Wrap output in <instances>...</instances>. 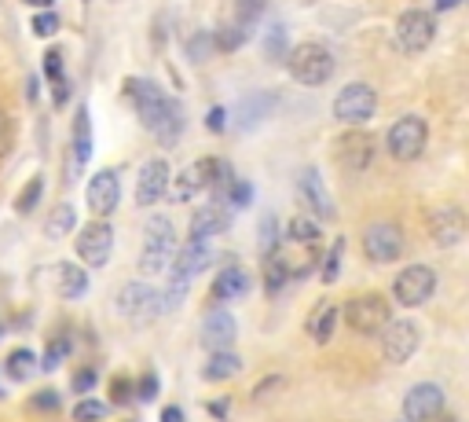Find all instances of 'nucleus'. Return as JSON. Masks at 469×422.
Listing matches in <instances>:
<instances>
[{
    "instance_id": "f257e3e1",
    "label": "nucleus",
    "mask_w": 469,
    "mask_h": 422,
    "mask_svg": "<svg viewBox=\"0 0 469 422\" xmlns=\"http://www.w3.org/2000/svg\"><path fill=\"white\" fill-rule=\"evenodd\" d=\"M125 96H129L133 107L140 111V122L154 133V140H158L161 147H176V143H180L184 125H188L180 103L169 99V96H165L154 81H147V78H129V81H125Z\"/></svg>"
},
{
    "instance_id": "f03ea898",
    "label": "nucleus",
    "mask_w": 469,
    "mask_h": 422,
    "mask_svg": "<svg viewBox=\"0 0 469 422\" xmlns=\"http://www.w3.org/2000/svg\"><path fill=\"white\" fill-rule=\"evenodd\" d=\"M286 67H290V78L305 85V88H319L334 78L337 70V60H334V51L326 44H316V41H305L298 48H290V56H286Z\"/></svg>"
},
{
    "instance_id": "7ed1b4c3",
    "label": "nucleus",
    "mask_w": 469,
    "mask_h": 422,
    "mask_svg": "<svg viewBox=\"0 0 469 422\" xmlns=\"http://www.w3.org/2000/svg\"><path fill=\"white\" fill-rule=\"evenodd\" d=\"M172 253H176V228L169 217H151L147 221V235H143V253H140V272L143 276H158L169 272L172 265Z\"/></svg>"
},
{
    "instance_id": "20e7f679",
    "label": "nucleus",
    "mask_w": 469,
    "mask_h": 422,
    "mask_svg": "<svg viewBox=\"0 0 469 422\" xmlns=\"http://www.w3.org/2000/svg\"><path fill=\"white\" fill-rule=\"evenodd\" d=\"M337 316L348 324V331L356 335H382V327L392 320V305L382 298V294H360L345 301V308H337Z\"/></svg>"
},
{
    "instance_id": "39448f33",
    "label": "nucleus",
    "mask_w": 469,
    "mask_h": 422,
    "mask_svg": "<svg viewBox=\"0 0 469 422\" xmlns=\"http://www.w3.org/2000/svg\"><path fill=\"white\" fill-rule=\"evenodd\" d=\"M374 154H378V140L360 125H348L334 140V162L348 173H367L374 166Z\"/></svg>"
},
{
    "instance_id": "423d86ee",
    "label": "nucleus",
    "mask_w": 469,
    "mask_h": 422,
    "mask_svg": "<svg viewBox=\"0 0 469 422\" xmlns=\"http://www.w3.org/2000/svg\"><path fill=\"white\" fill-rule=\"evenodd\" d=\"M426 143H429V125L418 115L396 118L389 125V133H385V147H389V154L396 158V162H415V158H422Z\"/></svg>"
},
{
    "instance_id": "0eeeda50",
    "label": "nucleus",
    "mask_w": 469,
    "mask_h": 422,
    "mask_svg": "<svg viewBox=\"0 0 469 422\" xmlns=\"http://www.w3.org/2000/svg\"><path fill=\"white\" fill-rule=\"evenodd\" d=\"M378 111V92L363 81H352L334 96V118L341 125H363Z\"/></svg>"
},
{
    "instance_id": "6e6552de",
    "label": "nucleus",
    "mask_w": 469,
    "mask_h": 422,
    "mask_svg": "<svg viewBox=\"0 0 469 422\" xmlns=\"http://www.w3.org/2000/svg\"><path fill=\"white\" fill-rule=\"evenodd\" d=\"M437 37V15L426 12V8H407L400 19H396V44L400 51H407V56H418V51H426Z\"/></svg>"
},
{
    "instance_id": "1a4fd4ad",
    "label": "nucleus",
    "mask_w": 469,
    "mask_h": 422,
    "mask_svg": "<svg viewBox=\"0 0 469 422\" xmlns=\"http://www.w3.org/2000/svg\"><path fill=\"white\" fill-rule=\"evenodd\" d=\"M437 290V272L429 265H407L396 280H392V301L403 308H418L433 298Z\"/></svg>"
},
{
    "instance_id": "9d476101",
    "label": "nucleus",
    "mask_w": 469,
    "mask_h": 422,
    "mask_svg": "<svg viewBox=\"0 0 469 422\" xmlns=\"http://www.w3.org/2000/svg\"><path fill=\"white\" fill-rule=\"evenodd\" d=\"M363 253L374 265H392L403 257V228L396 221H374L363 232Z\"/></svg>"
},
{
    "instance_id": "9b49d317",
    "label": "nucleus",
    "mask_w": 469,
    "mask_h": 422,
    "mask_svg": "<svg viewBox=\"0 0 469 422\" xmlns=\"http://www.w3.org/2000/svg\"><path fill=\"white\" fill-rule=\"evenodd\" d=\"M426 235H429V243L440 246V250L458 246V243L465 239V214H462L458 206H451V202L429 209V214H426Z\"/></svg>"
},
{
    "instance_id": "f8f14e48",
    "label": "nucleus",
    "mask_w": 469,
    "mask_h": 422,
    "mask_svg": "<svg viewBox=\"0 0 469 422\" xmlns=\"http://www.w3.org/2000/svg\"><path fill=\"white\" fill-rule=\"evenodd\" d=\"M422 345V331L418 324H410V320H389L382 327V353L389 363H407L410 356L418 353Z\"/></svg>"
},
{
    "instance_id": "ddd939ff",
    "label": "nucleus",
    "mask_w": 469,
    "mask_h": 422,
    "mask_svg": "<svg viewBox=\"0 0 469 422\" xmlns=\"http://www.w3.org/2000/svg\"><path fill=\"white\" fill-rule=\"evenodd\" d=\"M74 250H78V257L85 261L88 269H103L106 261H110V250H114V228H110L103 217H99V221H92L88 228H81V232H78Z\"/></svg>"
},
{
    "instance_id": "4468645a",
    "label": "nucleus",
    "mask_w": 469,
    "mask_h": 422,
    "mask_svg": "<svg viewBox=\"0 0 469 422\" xmlns=\"http://www.w3.org/2000/svg\"><path fill=\"white\" fill-rule=\"evenodd\" d=\"M444 390L433 386V382H418V386H410V393L403 397V418L410 422H429V418H440L444 415Z\"/></svg>"
},
{
    "instance_id": "2eb2a0df",
    "label": "nucleus",
    "mask_w": 469,
    "mask_h": 422,
    "mask_svg": "<svg viewBox=\"0 0 469 422\" xmlns=\"http://www.w3.org/2000/svg\"><path fill=\"white\" fill-rule=\"evenodd\" d=\"M117 312L129 316V320H154V316H161V294H158V287L129 283L122 294H117Z\"/></svg>"
},
{
    "instance_id": "dca6fc26",
    "label": "nucleus",
    "mask_w": 469,
    "mask_h": 422,
    "mask_svg": "<svg viewBox=\"0 0 469 422\" xmlns=\"http://www.w3.org/2000/svg\"><path fill=\"white\" fill-rule=\"evenodd\" d=\"M213 261V250H209V239H188L180 250L172 253V265H169V276L172 280H195L198 272H206V265Z\"/></svg>"
},
{
    "instance_id": "f3484780",
    "label": "nucleus",
    "mask_w": 469,
    "mask_h": 422,
    "mask_svg": "<svg viewBox=\"0 0 469 422\" xmlns=\"http://www.w3.org/2000/svg\"><path fill=\"white\" fill-rule=\"evenodd\" d=\"M117 198H122V177H117V170H99L88 180V209L106 221L117 209Z\"/></svg>"
},
{
    "instance_id": "a211bd4d",
    "label": "nucleus",
    "mask_w": 469,
    "mask_h": 422,
    "mask_svg": "<svg viewBox=\"0 0 469 422\" xmlns=\"http://www.w3.org/2000/svg\"><path fill=\"white\" fill-rule=\"evenodd\" d=\"M165 188H169V162L165 158H151L136 177V202L147 209V206L165 198Z\"/></svg>"
},
{
    "instance_id": "6ab92c4d",
    "label": "nucleus",
    "mask_w": 469,
    "mask_h": 422,
    "mask_svg": "<svg viewBox=\"0 0 469 422\" xmlns=\"http://www.w3.org/2000/svg\"><path fill=\"white\" fill-rule=\"evenodd\" d=\"M234 335H239V324L227 308H209L206 320H202V342L209 345V353H220V349H231L234 345Z\"/></svg>"
},
{
    "instance_id": "aec40b11",
    "label": "nucleus",
    "mask_w": 469,
    "mask_h": 422,
    "mask_svg": "<svg viewBox=\"0 0 469 422\" xmlns=\"http://www.w3.org/2000/svg\"><path fill=\"white\" fill-rule=\"evenodd\" d=\"M231 228V206L224 202H206L191 214V239H213Z\"/></svg>"
},
{
    "instance_id": "412c9836",
    "label": "nucleus",
    "mask_w": 469,
    "mask_h": 422,
    "mask_svg": "<svg viewBox=\"0 0 469 422\" xmlns=\"http://www.w3.org/2000/svg\"><path fill=\"white\" fill-rule=\"evenodd\" d=\"M298 191H301V198H305V206L312 209V214H319L323 221H330V217H334V202H330V191H326V184H323L319 170L305 166V170L298 173Z\"/></svg>"
},
{
    "instance_id": "4be33fe9",
    "label": "nucleus",
    "mask_w": 469,
    "mask_h": 422,
    "mask_svg": "<svg viewBox=\"0 0 469 422\" xmlns=\"http://www.w3.org/2000/svg\"><path fill=\"white\" fill-rule=\"evenodd\" d=\"M275 103H279L275 92H253V96H246L239 107H234V133H253L271 115Z\"/></svg>"
},
{
    "instance_id": "5701e85b",
    "label": "nucleus",
    "mask_w": 469,
    "mask_h": 422,
    "mask_svg": "<svg viewBox=\"0 0 469 422\" xmlns=\"http://www.w3.org/2000/svg\"><path fill=\"white\" fill-rule=\"evenodd\" d=\"M250 290V272L243 269V265H227L224 272H216V280H213V287H209V298L213 301H234V298H243Z\"/></svg>"
},
{
    "instance_id": "b1692460",
    "label": "nucleus",
    "mask_w": 469,
    "mask_h": 422,
    "mask_svg": "<svg viewBox=\"0 0 469 422\" xmlns=\"http://www.w3.org/2000/svg\"><path fill=\"white\" fill-rule=\"evenodd\" d=\"M334 327H337V305L323 298V301L308 312V324H305V331H308V338H312L316 345H326V342L334 338Z\"/></svg>"
},
{
    "instance_id": "393cba45",
    "label": "nucleus",
    "mask_w": 469,
    "mask_h": 422,
    "mask_svg": "<svg viewBox=\"0 0 469 422\" xmlns=\"http://www.w3.org/2000/svg\"><path fill=\"white\" fill-rule=\"evenodd\" d=\"M74 154H70V173H78L88 158H92V118H88V107H78V115H74Z\"/></svg>"
},
{
    "instance_id": "a878e982",
    "label": "nucleus",
    "mask_w": 469,
    "mask_h": 422,
    "mask_svg": "<svg viewBox=\"0 0 469 422\" xmlns=\"http://www.w3.org/2000/svg\"><path fill=\"white\" fill-rule=\"evenodd\" d=\"M202 188H206V180H202V170H198V162H191L188 170H180V173H176V180H169L165 195H169V202H188V198H195Z\"/></svg>"
},
{
    "instance_id": "bb28decb",
    "label": "nucleus",
    "mask_w": 469,
    "mask_h": 422,
    "mask_svg": "<svg viewBox=\"0 0 469 422\" xmlns=\"http://www.w3.org/2000/svg\"><path fill=\"white\" fill-rule=\"evenodd\" d=\"M239 372H243V360L234 356L231 349H220V353H209L202 379H206V382H227V379H234Z\"/></svg>"
},
{
    "instance_id": "cd10ccee",
    "label": "nucleus",
    "mask_w": 469,
    "mask_h": 422,
    "mask_svg": "<svg viewBox=\"0 0 469 422\" xmlns=\"http://www.w3.org/2000/svg\"><path fill=\"white\" fill-rule=\"evenodd\" d=\"M286 239H290L293 246H301V250H319L323 228H319L312 217H293V221L286 225Z\"/></svg>"
},
{
    "instance_id": "c85d7f7f",
    "label": "nucleus",
    "mask_w": 469,
    "mask_h": 422,
    "mask_svg": "<svg viewBox=\"0 0 469 422\" xmlns=\"http://www.w3.org/2000/svg\"><path fill=\"white\" fill-rule=\"evenodd\" d=\"M59 294L67 301H78L88 294V272L81 265H59Z\"/></svg>"
},
{
    "instance_id": "c756f323",
    "label": "nucleus",
    "mask_w": 469,
    "mask_h": 422,
    "mask_svg": "<svg viewBox=\"0 0 469 422\" xmlns=\"http://www.w3.org/2000/svg\"><path fill=\"white\" fill-rule=\"evenodd\" d=\"M250 23H243V19H234V23H227L220 33H213V44H216V51H224V56H231V51H239L246 41H250Z\"/></svg>"
},
{
    "instance_id": "7c9ffc66",
    "label": "nucleus",
    "mask_w": 469,
    "mask_h": 422,
    "mask_svg": "<svg viewBox=\"0 0 469 422\" xmlns=\"http://www.w3.org/2000/svg\"><path fill=\"white\" fill-rule=\"evenodd\" d=\"M264 290L268 294H279L286 283H290V272H286V261H282V250L275 253H264Z\"/></svg>"
},
{
    "instance_id": "2f4dec72",
    "label": "nucleus",
    "mask_w": 469,
    "mask_h": 422,
    "mask_svg": "<svg viewBox=\"0 0 469 422\" xmlns=\"http://www.w3.org/2000/svg\"><path fill=\"white\" fill-rule=\"evenodd\" d=\"M286 51H290V44H286V26H282V23H271V26L264 30V56H268V63H282Z\"/></svg>"
},
{
    "instance_id": "473e14b6",
    "label": "nucleus",
    "mask_w": 469,
    "mask_h": 422,
    "mask_svg": "<svg viewBox=\"0 0 469 422\" xmlns=\"http://www.w3.org/2000/svg\"><path fill=\"white\" fill-rule=\"evenodd\" d=\"M78 225V214H74V206L70 202H59L51 214H48V235L59 239V235H67L70 228Z\"/></svg>"
},
{
    "instance_id": "72a5a7b5",
    "label": "nucleus",
    "mask_w": 469,
    "mask_h": 422,
    "mask_svg": "<svg viewBox=\"0 0 469 422\" xmlns=\"http://www.w3.org/2000/svg\"><path fill=\"white\" fill-rule=\"evenodd\" d=\"M220 202H224V206H234V209H246V206L253 202V184L243 180V177H234V180L227 184V191H224Z\"/></svg>"
},
{
    "instance_id": "f704fd0d",
    "label": "nucleus",
    "mask_w": 469,
    "mask_h": 422,
    "mask_svg": "<svg viewBox=\"0 0 469 422\" xmlns=\"http://www.w3.org/2000/svg\"><path fill=\"white\" fill-rule=\"evenodd\" d=\"M8 375L12 379H26V375H33V367H37V356L30 353V349H12L8 353Z\"/></svg>"
},
{
    "instance_id": "c9c22d12",
    "label": "nucleus",
    "mask_w": 469,
    "mask_h": 422,
    "mask_svg": "<svg viewBox=\"0 0 469 422\" xmlns=\"http://www.w3.org/2000/svg\"><path fill=\"white\" fill-rule=\"evenodd\" d=\"M341 253H345V239H334V246L326 250L323 265H319V276H323V283H334V280H337V272H341Z\"/></svg>"
},
{
    "instance_id": "e433bc0d",
    "label": "nucleus",
    "mask_w": 469,
    "mask_h": 422,
    "mask_svg": "<svg viewBox=\"0 0 469 422\" xmlns=\"http://www.w3.org/2000/svg\"><path fill=\"white\" fill-rule=\"evenodd\" d=\"M257 243H261V257H264V253H275V250H279V221H275L271 214H268V217L261 221Z\"/></svg>"
},
{
    "instance_id": "4c0bfd02",
    "label": "nucleus",
    "mask_w": 469,
    "mask_h": 422,
    "mask_svg": "<svg viewBox=\"0 0 469 422\" xmlns=\"http://www.w3.org/2000/svg\"><path fill=\"white\" fill-rule=\"evenodd\" d=\"M216 51V44H213V33H195L191 41H188V56H191V63H202V60H209Z\"/></svg>"
},
{
    "instance_id": "58836bf2",
    "label": "nucleus",
    "mask_w": 469,
    "mask_h": 422,
    "mask_svg": "<svg viewBox=\"0 0 469 422\" xmlns=\"http://www.w3.org/2000/svg\"><path fill=\"white\" fill-rule=\"evenodd\" d=\"M41 191H44V180H41V177H33V180L19 191V198H15V209H19V214H30V209L41 202Z\"/></svg>"
},
{
    "instance_id": "ea45409f",
    "label": "nucleus",
    "mask_w": 469,
    "mask_h": 422,
    "mask_svg": "<svg viewBox=\"0 0 469 422\" xmlns=\"http://www.w3.org/2000/svg\"><path fill=\"white\" fill-rule=\"evenodd\" d=\"M44 78L55 85L59 78H67V60H63V51L59 48H48L44 51Z\"/></svg>"
},
{
    "instance_id": "a19ab883",
    "label": "nucleus",
    "mask_w": 469,
    "mask_h": 422,
    "mask_svg": "<svg viewBox=\"0 0 469 422\" xmlns=\"http://www.w3.org/2000/svg\"><path fill=\"white\" fill-rule=\"evenodd\" d=\"M99 418H106V404H103V400L85 397V400L74 408V422H99Z\"/></svg>"
},
{
    "instance_id": "79ce46f5",
    "label": "nucleus",
    "mask_w": 469,
    "mask_h": 422,
    "mask_svg": "<svg viewBox=\"0 0 469 422\" xmlns=\"http://www.w3.org/2000/svg\"><path fill=\"white\" fill-rule=\"evenodd\" d=\"M110 400H114V404H133V400H136V386H133L129 375H117V379L110 382Z\"/></svg>"
},
{
    "instance_id": "37998d69",
    "label": "nucleus",
    "mask_w": 469,
    "mask_h": 422,
    "mask_svg": "<svg viewBox=\"0 0 469 422\" xmlns=\"http://www.w3.org/2000/svg\"><path fill=\"white\" fill-rule=\"evenodd\" d=\"M59 26H63V23H59V15H55L51 8H41V12L33 15V33H37V37H51V33H59Z\"/></svg>"
},
{
    "instance_id": "c03bdc74",
    "label": "nucleus",
    "mask_w": 469,
    "mask_h": 422,
    "mask_svg": "<svg viewBox=\"0 0 469 422\" xmlns=\"http://www.w3.org/2000/svg\"><path fill=\"white\" fill-rule=\"evenodd\" d=\"M234 5H239V19L253 26V23L264 15V5H268V0H234Z\"/></svg>"
},
{
    "instance_id": "a18cd8bd",
    "label": "nucleus",
    "mask_w": 469,
    "mask_h": 422,
    "mask_svg": "<svg viewBox=\"0 0 469 422\" xmlns=\"http://www.w3.org/2000/svg\"><path fill=\"white\" fill-rule=\"evenodd\" d=\"M158 397V375L154 372H147L140 382H136V400H143V404H151Z\"/></svg>"
},
{
    "instance_id": "49530a36",
    "label": "nucleus",
    "mask_w": 469,
    "mask_h": 422,
    "mask_svg": "<svg viewBox=\"0 0 469 422\" xmlns=\"http://www.w3.org/2000/svg\"><path fill=\"white\" fill-rule=\"evenodd\" d=\"M30 408L33 411H59V393L55 390H41L30 397Z\"/></svg>"
},
{
    "instance_id": "de8ad7c7",
    "label": "nucleus",
    "mask_w": 469,
    "mask_h": 422,
    "mask_svg": "<svg viewBox=\"0 0 469 422\" xmlns=\"http://www.w3.org/2000/svg\"><path fill=\"white\" fill-rule=\"evenodd\" d=\"M67 353H70L67 338H55V342H51V349H48V356H44V372H51V367H55L59 360H63Z\"/></svg>"
},
{
    "instance_id": "09e8293b",
    "label": "nucleus",
    "mask_w": 469,
    "mask_h": 422,
    "mask_svg": "<svg viewBox=\"0 0 469 422\" xmlns=\"http://www.w3.org/2000/svg\"><path fill=\"white\" fill-rule=\"evenodd\" d=\"M12 136H15V129H12V118L0 111V158L8 154V147H12Z\"/></svg>"
},
{
    "instance_id": "8fccbe9b",
    "label": "nucleus",
    "mask_w": 469,
    "mask_h": 422,
    "mask_svg": "<svg viewBox=\"0 0 469 422\" xmlns=\"http://www.w3.org/2000/svg\"><path fill=\"white\" fill-rule=\"evenodd\" d=\"M70 386H74V393H88V390L96 386V372H92V367H81Z\"/></svg>"
},
{
    "instance_id": "3c124183",
    "label": "nucleus",
    "mask_w": 469,
    "mask_h": 422,
    "mask_svg": "<svg viewBox=\"0 0 469 422\" xmlns=\"http://www.w3.org/2000/svg\"><path fill=\"white\" fill-rule=\"evenodd\" d=\"M51 99H55V107H63V103L70 99V85H67V78H59V81L51 85Z\"/></svg>"
},
{
    "instance_id": "603ef678",
    "label": "nucleus",
    "mask_w": 469,
    "mask_h": 422,
    "mask_svg": "<svg viewBox=\"0 0 469 422\" xmlns=\"http://www.w3.org/2000/svg\"><path fill=\"white\" fill-rule=\"evenodd\" d=\"M224 122H227V111H224V107H213L209 118H206V125H209L213 133H224Z\"/></svg>"
},
{
    "instance_id": "864d4df0",
    "label": "nucleus",
    "mask_w": 469,
    "mask_h": 422,
    "mask_svg": "<svg viewBox=\"0 0 469 422\" xmlns=\"http://www.w3.org/2000/svg\"><path fill=\"white\" fill-rule=\"evenodd\" d=\"M279 386H282V379H279V375H271V379H268V382H261V386H257V390H253V400H257V404H261V400H264V397H268V393H271V390H279Z\"/></svg>"
},
{
    "instance_id": "5fc2aeb1",
    "label": "nucleus",
    "mask_w": 469,
    "mask_h": 422,
    "mask_svg": "<svg viewBox=\"0 0 469 422\" xmlns=\"http://www.w3.org/2000/svg\"><path fill=\"white\" fill-rule=\"evenodd\" d=\"M462 0H433V15H444V12H455Z\"/></svg>"
},
{
    "instance_id": "6e6d98bb",
    "label": "nucleus",
    "mask_w": 469,
    "mask_h": 422,
    "mask_svg": "<svg viewBox=\"0 0 469 422\" xmlns=\"http://www.w3.org/2000/svg\"><path fill=\"white\" fill-rule=\"evenodd\" d=\"M161 422H184V411H180V408H165V411H161Z\"/></svg>"
},
{
    "instance_id": "4d7b16f0",
    "label": "nucleus",
    "mask_w": 469,
    "mask_h": 422,
    "mask_svg": "<svg viewBox=\"0 0 469 422\" xmlns=\"http://www.w3.org/2000/svg\"><path fill=\"white\" fill-rule=\"evenodd\" d=\"M227 404H231V400H213V404H209V411H213L216 418H224V415H227Z\"/></svg>"
},
{
    "instance_id": "13d9d810",
    "label": "nucleus",
    "mask_w": 469,
    "mask_h": 422,
    "mask_svg": "<svg viewBox=\"0 0 469 422\" xmlns=\"http://www.w3.org/2000/svg\"><path fill=\"white\" fill-rule=\"evenodd\" d=\"M26 99H30V103L37 99V78H30V81H26Z\"/></svg>"
},
{
    "instance_id": "bf43d9fd",
    "label": "nucleus",
    "mask_w": 469,
    "mask_h": 422,
    "mask_svg": "<svg viewBox=\"0 0 469 422\" xmlns=\"http://www.w3.org/2000/svg\"><path fill=\"white\" fill-rule=\"evenodd\" d=\"M26 5H30V8H51L55 0H26Z\"/></svg>"
},
{
    "instance_id": "052dcab7",
    "label": "nucleus",
    "mask_w": 469,
    "mask_h": 422,
    "mask_svg": "<svg viewBox=\"0 0 469 422\" xmlns=\"http://www.w3.org/2000/svg\"><path fill=\"white\" fill-rule=\"evenodd\" d=\"M400 422H410V418H400Z\"/></svg>"
}]
</instances>
